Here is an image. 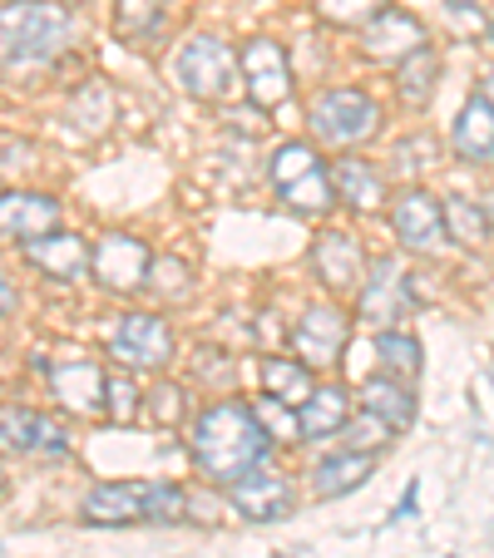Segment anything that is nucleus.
Listing matches in <instances>:
<instances>
[{"instance_id":"f257e3e1","label":"nucleus","mask_w":494,"mask_h":558,"mask_svg":"<svg viewBox=\"0 0 494 558\" xmlns=\"http://www.w3.org/2000/svg\"><path fill=\"white\" fill-rule=\"evenodd\" d=\"M267 454H273V435L238 401L208 405L193 425V464L218 485H238L242 474L263 470Z\"/></svg>"},{"instance_id":"f03ea898","label":"nucleus","mask_w":494,"mask_h":558,"mask_svg":"<svg viewBox=\"0 0 494 558\" xmlns=\"http://www.w3.org/2000/svg\"><path fill=\"white\" fill-rule=\"evenodd\" d=\"M70 11L60 0H5L0 5V64H40L70 45Z\"/></svg>"},{"instance_id":"7ed1b4c3","label":"nucleus","mask_w":494,"mask_h":558,"mask_svg":"<svg viewBox=\"0 0 494 558\" xmlns=\"http://www.w3.org/2000/svg\"><path fill=\"white\" fill-rule=\"evenodd\" d=\"M381 129V105L366 99L361 89H326L322 99L312 105V134L332 148L361 144Z\"/></svg>"},{"instance_id":"20e7f679","label":"nucleus","mask_w":494,"mask_h":558,"mask_svg":"<svg viewBox=\"0 0 494 558\" xmlns=\"http://www.w3.org/2000/svg\"><path fill=\"white\" fill-rule=\"evenodd\" d=\"M173 74H179V85L189 89L193 99H222L232 85L228 40H218V35H193L179 50V60H173Z\"/></svg>"},{"instance_id":"39448f33","label":"nucleus","mask_w":494,"mask_h":558,"mask_svg":"<svg viewBox=\"0 0 494 558\" xmlns=\"http://www.w3.org/2000/svg\"><path fill=\"white\" fill-rule=\"evenodd\" d=\"M0 450L5 454H31V460H60L70 450V430L55 425L40 411H21V405H0Z\"/></svg>"},{"instance_id":"423d86ee","label":"nucleus","mask_w":494,"mask_h":558,"mask_svg":"<svg viewBox=\"0 0 494 558\" xmlns=\"http://www.w3.org/2000/svg\"><path fill=\"white\" fill-rule=\"evenodd\" d=\"M89 267H95V277L109 292H138L148 282V272H154V257H148L144 238L109 232V238H99L95 253H89Z\"/></svg>"},{"instance_id":"0eeeda50","label":"nucleus","mask_w":494,"mask_h":558,"mask_svg":"<svg viewBox=\"0 0 494 558\" xmlns=\"http://www.w3.org/2000/svg\"><path fill=\"white\" fill-rule=\"evenodd\" d=\"M238 64H242V80H248L253 105H263V109L282 105L287 89H292V70H287V50H282V45L267 40V35H257V40L242 45Z\"/></svg>"},{"instance_id":"6e6552de","label":"nucleus","mask_w":494,"mask_h":558,"mask_svg":"<svg viewBox=\"0 0 494 558\" xmlns=\"http://www.w3.org/2000/svg\"><path fill=\"white\" fill-rule=\"evenodd\" d=\"M351 337V316L341 306H312L292 327V351L306 366H332Z\"/></svg>"},{"instance_id":"1a4fd4ad","label":"nucleus","mask_w":494,"mask_h":558,"mask_svg":"<svg viewBox=\"0 0 494 558\" xmlns=\"http://www.w3.org/2000/svg\"><path fill=\"white\" fill-rule=\"evenodd\" d=\"M115 351L119 361H129V366H144V371H158V366H169L173 356V331L164 316H148V312H134L119 322L115 331Z\"/></svg>"},{"instance_id":"9d476101","label":"nucleus","mask_w":494,"mask_h":558,"mask_svg":"<svg viewBox=\"0 0 494 558\" xmlns=\"http://www.w3.org/2000/svg\"><path fill=\"white\" fill-rule=\"evenodd\" d=\"M390 228H396V238L406 247L431 253V247H441V238H445V208L431 198V193L410 189V193H400L396 208H390Z\"/></svg>"},{"instance_id":"9b49d317","label":"nucleus","mask_w":494,"mask_h":558,"mask_svg":"<svg viewBox=\"0 0 494 558\" xmlns=\"http://www.w3.org/2000/svg\"><path fill=\"white\" fill-rule=\"evenodd\" d=\"M50 386H55V396H60L64 411H74V415H99V411H105L109 376L95 366V361L74 356V361L50 366Z\"/></svg>"},{"instance_id":"f8f14e48","label":"nucleus","mask_w":494,"mask_h":558,"mask_svg":"<svg viewBox=\"0 0 494 558\" xmlns=\"http://www.w3.org/2000/svg\"><path fill=\"white\" fill-rule=\"evenodd\" d=\"M421 45H425V25L415 21V15L386 11V5H381V11L366 21V40H361V50H366L371 60L390 64V60H406V54H415Z\"/></svg>"},{"instance_id":"ddd939ff","label":"nucleus","mask_w":494,"mask_h":558,"mask_svg":"<svg viewBox=\"0 0 494 558\" xmlns=\"http://www.w3.org/2000/svg\"><path fill=\"white\" fill-rule=\"evenodd\" d=\"M312 267H316V277H322L332 292H351V287H361L366 257H361V243L351 238V232L332 228V232H322V238H316Z\"/></svg>"},{"instance_id":"4468645a","label":"nucleus","mask_w":494,"mask_h":558,"mask_svg":"<svg viewBox=\"0 0 494 558\" xmlns=\"http://www.w3.org/2000/svg\"><path fill=\"white\" fill-rule=\"evenodd\" d=\"M60 228V203L45 193H0V238L31 243Z\"/></svg>"},{"instance_id":"2eb2a0df","label":"nucleus","mask_w":494,"mask_h":558,"mask_svg":"<svg viewBox=\"0 0 494 558\" xmlns=\"http://www.w3.org/2000/svg\"><path fill=\"white\" fill-rule=\"evenodd\" d=\"M410 282H406V272H400L390 257H381L376 267H371V277H366V287H361V316H366L371 327H390V322H400V316L410 312Z\"/></svg>"},{"instance_id":"dca6fc26","label":"nucleus","mask_w":494,"mask_h":558,"mask_svg":"<svg viewBox=\"0 0 494 558\" xmlns=\"http://www.w3.org/2000/svg\"><path fill=\"white\" fill-rule=\"evenodd\" d=\"M232 505H238L248 519L273 524V519H282L287 509H292V485H287L282 474L253 470V474H242L238 485H232Z\"/></svg>"},{"instance_id":"f3484780","label":"nucleus","mask_w":494,"mask_h":558,"mask_svg":"<svg viewBox=\"0 0 494 558\" xmlns=\"http://www.w3.org/2000/svg\"><path fill=\"white\" fill-rule=\"evenodd\" d=\"M25 257H31L40 272H50V277H60V282H74V277L89 267V253H85V243L80 238H70V232H45V238H31L25 243Z\"/></svg>"},{"instance_id":"a211bd4d","label":"nucleus","mask_w":494,"mask_h":558,"mask_svg":"<svg viewBox=\"0 0 494 558\" xmlns=\"http://www.w3.org/2000/svg\"><path fill=\"white\" fill-rule=\"evenodd\" d=\"M297 421H302V440H326L351 421V396L341 386H316L302 405H297Z\"/></svg>"},{"instance_id":"6ab92c4d","label":"nucleus","mask_w":494,"mask_h":558,"mask_svg":"<svg viewBox=\"0 0 494 558\" xmlns=\"http://www.w3.org/2000/svg\"><path fill=\"white\" fill-rule=\"evenodd\" d=\"M371 470H376L371 450H341V454H332V460L316 464L312 489H316L322 499H341V495H351V489L366 485Z\"/></svg>"},{"instance_id":"aec40b11","label":"nucleus","mask_w":494,"mask_h":558,"mask_svg":"<svg viewBox=\"0 0 494 558\" xmlns=\"http://www.w3.org/2000/svg\"><path fill=\"white\" fill-rule=\"evenodd\" d=\"M85 519L89 524H134L144 519V485H95L85 495Z\"/></svg>"},{"instance_id":"412c9836","label":"nucleus","mask_w":494,"mask_h":558,"mask_svg":"<svg viewBox=\"0 0 494 558\" xmlns=\"http://www.w3.org/2000/svg\"><path fill=\"white\" fill-rule=\"evenodd\" d=\"M361 411L381 415L390 430H406V425L415 421V396H410L406 380H396V376H371L366 390H361Z\"/></svg>"},{"instance_id":"4be33fe9","label":"nucleus","mask_w":494,"mask_h":558,"mask_svg":"<svg viewBox=\"0 0 494 558\" xmlns=\"http://www.w3.org/2000/svg\"><path fill=\"white\" fill-rule=\"evenodd\" d=\"M332 189H337V198H347L351 208H361V213L381 208V198H386V183H381V173L371 169L366 158H337Z\"/></svg>"},{"instance_id":"5701e85b","label":"nucleus","mask_w":494,"mask_h":558,"mask_svg":"<svg viewBox=\"0 0 494 558\" xmlns=\"http://www.w3.org/2000/svg\"><path fill=\"white\" fill-rule=\"evenodd\" d=\"M455 154L474 158V163L494 154V105L484 95H474L455 119Z\"/></svg>"},{"instance_id":"b1692460","label":"nucleus","mask_w":494,"mask_h":558,"mask_svg":"<svg viewBox=\"0 0 494 558\" xmlns=\"http://www.w3.org/2000/svg\"><path fill=\"white\" fill-rule=\"evenodd\" d=\"M263 386L267 396H277V401L287 405H302L306 396H312V366L306 361H287V356H267L263 361Z\"/></svg>"},{"instance_id":"393cba45","label":"nucleus","mask_w":494,"mask_h":558,"mask_svg":"<svg viewBox=\"0 0 494 558\" xmlns=\"http://www.w3.org/2000/svg\"><path fill=\"white\" fill-rule=\"evenodd\" d=\"M376 366H381V376L415 380L421 376V341L400 337V331H381L376 337Z\"/></svg>"},{"instance_id":"a878e982","label":"nucleus","mask_w":494,"mask_h":558,"mask_svg":"<svg viewBox=\"0 0 494 558\" xmlns=\"http://www.w3.org/2000/svg\"><path fill=\"white\" fill-rule=\"evenodd\" d=\"M70 119L85 129V134H105L109 119H115V95H109L105 80H89V85L70 99Z\"/></svg>"},{"instance_id":"bb28decb","label":"nucleus","mask_w":494,"mask_h":558,"mask_svg":"<svg viewBox=\"0 0 494 558\" xmlns=\"http://www.w3.org/2000/svg\"><path fill=\"white\" fill-rule=\"evenodd\" d=\"M435 74H441V60H435V50L431 45H421L415 54H406L400 60V95L410 99V105H425V99L435 95Z\"/></svg>"},{"instance_id":"cd10ccee","label":"nucleus","mask_w":494,"mask_h":558,"mask_svg":"<svg viewBox=\"0 0 494 558\" xmlns=\"http://www.w3.org/2000/svg\"><path fill=\"white\" fill-rule=\"evenodd\" d=\"M445 228H450V238L460 247H480L490 238V213L470 198H450L445 203Z\"/></svg>"},{"instance_id":"c85d7f7f","label":"nucleus","mask_w":494,"mask_h":558,"mask_svg":"<svg viewBox=\"0 0 494 558\" xmlns=\"http://www.w3.org/2000/svg\"><path fill=\"white\" fill-rule=\"evenodd\" d=\"M282 198L292 203L297 213H326L332 203H337V189H332V173L326 169H312V173H302L297 183H287Z\"/></svg>"},{"instance_id":"c756f323","label":"nucleus","mask_w":494,"mask_h":558,"mask_svg":"<svg viewBox=\"0 0 494 558\" xmlns=\"http://www.w3.org/2000/svg\"><path fill=\"white\" fill-rule=\"evenodd\" d=\"M257 425H263L273 440H302V421H297V405L277 401V396H263V401L253 405Z\"/></svg>"},{"instance_id":"7c9ffc66","label":"nucleus","mask_w":494,"mask_h":558,"mask_svg":"<svg viewBox=\"0 0 494 558\" xmlns=\"http://www.w3.org/2000/svg\"><path fill=\"white\" fill-rule=\"evenodd\" d=\"M312 169H322V158H316L312 144H282L273 154V183H277V189L297 183L302 173H312Z\"/></svg>"},{"instance_id":"2f4dec72","label":"nucleus","mask_w":494,"mask_h":558,"mask_svg":"<svg viewBox=\"0 0 494 558\" xmlns=\"http://www.w3.org/2000/svg\"><path fill=\"white\" fill-rule=\"evenodd\" d=\"M183 509H189V495L179 485H144V519L148 524H179Z\"/></svg>"},{"instance_id":"473e14b6","label":"nucleus","mask_w":494,"mask_h":558,"mask_svg":"<svg viewBox=\"0 0 494 558\" xmlns=\"http://www.w3.org/2000/svg\"><path fill=\"white\" fill-rule=\"evenodd\" d=\"M158 15H164V0H115V25L119 35H148L158 25Z\"/></svg>"},{"instance_id":"72a5a7b5","label":"nucleus","mask_w":494,"mask_h":558,"mask_svg":"<svg viewBox=\"0 0 494 558\" xmlns=\"http://www.w3.org/2000/svg\"><path fill=\"white\" fill-rule=\"evenodd\" d=\"M386 430H390V425L381 421V415H371V411L351 415V421L341 425V435H347V450H371V445L386 440Z\"/></svg>"},{"instance_id":"f704fd0d","label":"nucleus","mask_w":494,"mask_h":558,"mask_svg":"<svg viewBox=\"0 0 494 558\" xmlns=\"http://www.w3.org/2000/svg\"><path fill=\"white\" fill-rule=\"evenodd\" d=\"M105 415L119 425H129L138 415V390L129 386L124 376H109V390H105Z\"/></svg>"},{"instance_id":"c9c22d12","label":"nucleus","mask_w":494,"mask_h":558,"mask_svg":"<svg viewBox=\"0 0 494 558\" xmlns=\"http://www.w3.org/2000/svg\"><path fill=\"white\" fill-rule=\"evenodd\" d=\"M322 5L326 21H337V25H357V21H371V15L381 11V0H316Z\"/></svg>"},{"instance_id":"e433bc0d","label":"nucleus","mask_w":494,"mask_h":558,"mask_svg":"<svg viewBox=\"0 0 494 558\" xmlns=\"http://www.w3.org/2000/svg\"><path fill=\"white\" fill-rule=\"evenodd\" d=\"M158 277H164V282H158V292L164 296H179V292H189V267L183 263H158Z\"/></svg>"},{"instance_id":"4c0bfd02","label":"nucleus","mask_w":494,"mask_h":558,"mask_svg":"<svg viewBox=\"0 0 494 558\" xmlns=\"http://www.w3.org/2000/svg\"><path fill=\"white\" fill-rule=\"evenodd\" d=\"M158 401H154V411H158V421H173V415H183V396L173 386H164V390H154Z\"/></svg>"},{"instance_id":"58836bf2","label":"nucleus","mask_w":494,"mask_h":558,"mask_svg":"<svg viewBox=\"0 0 494 558\" xmlns=\"http://www.w3.org/2000/svg\"><path fill=\"white\" fill-rule=\"evenodd\" d=\"M410 509H415V485L400 495V505H396V519H410Z\"/></svg>"},{"instance_id":"ea45409f","label":"nucleus","mask_w":494,"mask_h":558,"mask_svg":"<svg viewBox=\"0 0 494 558\" xmlns=\"http://www.w3.org/2000/svg\"><path fill=\"white\" fill-rule=\"evenodd\" d=\"M480 95H484V99H490V105H494V70L484 74V89H480Z\"/></svg>"},{"instance_id":"a19ab883","label":"nucleus","mask_w":494,"mask_h":558,"mask_svg":"<svg viewBox=\"0 0 494 558\" xmlns=\"http://www.w3.org/2000/svg\"><path fill=\"white\" fill-rule=\"evenodd\" d=\"M5 306H11V287L0 282V312H5Z\"/></svg>"},{"instance_id":"79ce46f5","label":"nucleus","mask_w":494,"mask_h":558,"mask_svg":"<svg viewBox=\"0 0 494 558\" xmlns=\"http://www.w3.org/2000/svg\"><path fill=\"white\" fill-rule=\"evenodd\" d=\"M0 489H5V474H0Z\"/></svg>"}]
</instances>
